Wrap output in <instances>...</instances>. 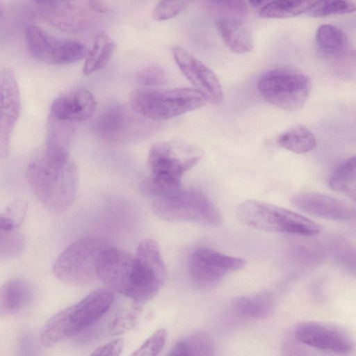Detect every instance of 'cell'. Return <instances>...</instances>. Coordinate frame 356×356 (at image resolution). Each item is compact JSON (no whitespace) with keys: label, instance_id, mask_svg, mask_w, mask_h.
Instances as JSON below:
<instances>
[{"label":"cell","instance_id":"obj_1","mask_svg":"<svg viewBox=\"0 0 356 356\" xmlns=\"http://www.w3.org/2000/svg\"><path fill=\"white\" fill-rule=\"evenodd\" d=\"M26 177L34 195L48 210L60 213L76 198L79 176L70 154H38L29 163Z\"/></svg>","mask_w":356,"mask_h":356},{"label":"cell","instance_id":"obj_2","mask_svg":"<svg viewBox=\"0 0 356 356\" xmlns=\"http://www.w3.org/2000/svg\"><path fill=\"white\" fill-rule=\"evenodd\" d=\"M202 156V149L187 142L174 140L154 144L149 152L150 173L140 186L142 193L156 198L178 191L182 175Z\"/></svg>","mask_w":356,"mask_h":356},{"label":"cell","instance_id":"obj_3","mask_svg":"<svg viewBox=\"0 0 356 356\" xmlns=\"http://www.w3.org/2000/svg\"><path fill=\"white\" fill-rule=\"evenodd\" d=\"M114 299L112 290L97 289L79 302L60 311L42 327L40 336L41 343L50 347L84 330L108 312Z\"/></svg>","mask_w":356,"mask_h":356},{"label":"cell","instance_id":"obj_4","mask_svg":"<svg viewBox=\"0 0 356 356\" xmlns=\"http://www.w3.org/2000/svg\"><path fill=\"white\" fill-rule=\"evenodd\" d=\"M206 98L196 89L138 88L129 95L130 106L138 115L150 120L170 119L197 109Z\"/></svg>","mask_w":356,"mask_h":356},{"label":"cell","instance_id":"obj_5","mask_svg":"<svg viewBox=\"0 0 356 356\" xmlns=\"http://www.w3.org/2000/svg\"><path fill=\"white\" fill-rule=\"evenodd\" d=\"M236 214L243 223L266 232L312 236L321 230L319 225L299 213L260 201L241 202Z\"/></svg>","mask_w":356,"mask_h":356},{"label":"cell","instance_id":"obj_6","mask_svg":"<svg viewBox=\"0 0 356 356\" xmlns=\"http://www.w3.org/2000/svg\"><path fill=\"white\" fill-rule=\"evenodd\" d=\"M109 246L98 236H88L68 245L57 257L53 271L55 276L72 286H88L97 279L96 266L100 253Z\"/></svg>","mask_w":356,"mask_h":356},{"label":"cell","instance_id":"obj_7","mask_svg":"<svg viewBox=\"0 0 356 356\" xmlns=\"http://www.w3.org/2000/svg\"><path fill=\"white\" fill-rule=\"evenodd\" d=\"M153 213L168 222H191L216 225L222 216L216 205L202 192L196 189H180L156 197L152 204Z\"/></svg>","mask_w":356,"mask_h":356},{"label":"cell","instance_id":"obj_8","mask_svg":"<svg viewBox=\"0 0 356 356\" xmlns=\"http://www.w3.org/2000/svg\"><path fill=\"white\" fill-rule=\"evenodd\" d=\"M312 88L311 79L293 68L280 67L262 75L257 88L262 97L275 106L289 111L301 108Z\"/></svg>","mask_w":356,"mask_h":356},{"label":"cell","instance_id":"obj_9","mask_svg":"<svg viewBox=\"0 0 356 356\" xmlns=\"http://www.w3.org/2000/svg\"><path fill=\"white\" fill-rule=\"evenodd\" d=\"M165 277V266L158 244L152 239H144L134 254L127 298L142 307L157 294Z\"/></svg>","mask_w":356,"mask_h":356},{"label":"cell","instance_id":"obj_10","mask_svg":"<svg viewBox=\"0 0 356 356\" xmlns=\"http://www.w3.org/2000/svg\"><path fill=\"white\" fill-rule=\"evenodd\" d=\"M40 10L43 18L53 26L76 33L88 29L107 7L101 0H57Z\"/></svg>","mask_w":356,"mask_h":356},{"label":"cell","instance_id":"obj_11","mask_svg":"<svg viewBox=\"0 0 356 356\" xmlns=\"http://www.w3.org/2000/svg\"><path fill=\"white\" fill-rule=\"evenodd\" d=\"M26 40L34 58L51 65L72 63L86 58L89 52L83 43L56 39L35 25L26 28Z\"/></svg>","mask_w":356,"mask_h":356},{"label":"cell","instance_id":"obj_12","mask_svg":"<svg viewBox=\"0 0 356 356\" xmlns=\"http://www.w3.org/2000/svg\"><path fill=\"white\" fill-rule=\"evenodd\" d=\"M132 108L123 105H112L104 109L95 122L96 132L109 141H123L151 130L152 124Z\"/></svg>","mask_w":356,"mask_h":356},{"label":"cell","instance_id":"obj_13","mask_svg":"<svg viewBox=\"0 0 356 356\" xmlns=\"http://www.w3.org/2000/svg\"><path fill=\"white\" fill-rule=\"evenodd\" d=\"M245 264L243 259L202 248L191 255L188 272L195 284L208 287L217 284L227 275L243 268Z\"/></svg>","mask_w":356,"mask_h":356},{"label":"cell","instance_id":"obj_14","mask_svg":"<svg viewBox=\"0 0 356 356\" xmlns=\"http://www.w3.org/2000/svg\"><path fill=\"white\" fill-rule=\"evenodd\" d=\"M172 54L180 71L207 101L215 104L223 101L219 79L208 66L179 45L172 47Z\"/></svg>","mask_w":356,"mask_h":356},{"label":"cell","instance_id":"obj_15","mask_svg":"<svg viewBox=\"0 0 356 356\" xmlns=\"http://www.w3.org/2000/svg\"><path fill=\"white\" fill-rule=\"evenodd\" d=\"M293 335L299 343L323 351L346 354L353 348L349 334L330 324L313 321L301 323L296 327Z\"/></svg>","mask_w":356,"mask_h":356},{"label":"cell","instance_id":"obj_16","mask_svg":"<svg viewBox=\"0 0 356 356\" xmlns=\"http://www.w3.org/2000/svg\"><path fill=\"white\" fill-rule=\"evenodd\" d=\"M134 261V254L108 247L97 259L96 272L98 280L109 289L127 297Z\"/></svg>","mask_w":356,"mask_h":356},{"label":"cell","instance_id":"obj_17","mask_svg":"<svg viewBox=\"0 0 356 356\" xmlns=\"http://www.w3.org/2000/svg\"><path fill=\"white\" fill-rule=\"evenodd\" d=\"M1 116L0 154L3 159L9 151L13 131L19 115L21 99L15 75L4 67L0 72Z\"/></svg>","mask_w":356,"mask_h":356},{"label":"cell","instance_id":"obj_18","mask_svg":"<svg viewBox=\"0 0 356 356\" xmlns=\"http://www.w3.org/2000/svg\"><path fill=\"white\" fill-rule=\"evenodd\" d=\"M292 204L310 215L332 220L348 222L356 218V209L334 197L314 192L293 195Z\"/></svg>","mask_w":356,"mask_h":356},{"label":"cell","instance_id":"obj_19","mask_svg":"<svg viewBox=\"0 0 356 356\" xmlns=\"http://www.w3.org/2000/svg\"><path fill=\"white\" fill-rule=\"evenodd\" d=\"M97 102L92 93L83 88L60 95L52 102L49 117L69 122H83L95 112Z\"/></svg>","mask_w":356,"mask_h":356},{"label":"cell","instance_id":"obj_20","mask_svg":"<svg viewBox=\"0 0 356 356\" xmlns=\"http://www.w3.org/2000/svg\"><path fill=\"white\" fill-rule=\"evenodd\" d=\"M216 27L224 44L233 52L247 54L254 47L251 31L241 20L233 17H221Z\"/></svg>","mask_w":356,"mask_h":356},{"label":"cell","instance_id":"obj_21","mask_svg":"<svg viewBox=\"0 0 356 356\" xmlns=\"http://www.w3.org/2000/svg\"><path fill=\"white\" fill-rule=\"evenodd\" d=\"M32 289L22 279L7 281L1 289L0 315L14 314L28 305L32 298Z\"/></svg>","mask_w":356,"mask_h":356},{"label":"cell","instance_id":"obj_22","mask_svg":"<svg viewBox=\"0 0 356 356\" xmlns=\"http://www.w3.org/2000/svg\"><path fill=\"white\" fill-rule=\"evenodd\" d=\"M232 305L234 311L241 316L250 318H262L268 316L273 311L275 299L269 291H261L238 297Z\"/></svg>","mask_w":356,"mask_h":356},{"label":"cell","instance_id":"obj_23","mask_svg":"<svg viewBox=\"0 0 356 356\" xmlns=\"http://www.w3.org/2000/svg\"><path fill=\"white\" fill-rule=\"evenodd\" d=\"M116 44L104 32L98 33L94 40L83 67L86 75L102 70L108 63L115 50Z\"/></svg>","mask_w":356,"mask_h":356},{"label":"cell","instance_id":"obj_24","mask_svg":"<svg viewBox=\"0 0 356 356\" xmlns=\"http://www.w3.org/2000/svg\"><path fill=\"white\" fill-rule=\"evenodd\" d=\"M214 344L211 336L204 331H198L178 341L169 351L168 355H201L214 354Z\"/></svg>","mask_w":356,"mask_h":356},{"label":"cell","instance_id":"obj_25","mask_svg":"<svg viewBox=\"0 0 356 356\" xmlns=\"http://www.w3.org/2000/svg\"><path fill=\"white\" fill-rule=\"evenodd\" d=\"M277 143L280 147L290 152L304 154L316 147V140L308 129L297 126L282 133L277 137Z\"/></svg>","mask_w":356,"mask_h":356},{"label":"cell","instance_id":"obj_26","mask_svg":"<svg viewBox=\"0 0 356 356\" xmlns=\"http://www.w3.org/2000/svg\"><path fill=\"white\" fill-rule=\"evenodd\" d=\"M316 0H273L259 10L264 18L283 19L307 12Z\"/></svg>","mask_w":356,"mask_h":356},{"label":"cell","instance_id":"obj_27","mask_svg":"<svg viewBox=\"0 0 356 356\" xmlns=\"http://www.w3.org/2000/svg\"><path fill=\"white\" fill-rule=\"evenodd\" d=\"M316 42L323 54L337 55L346 49L348 40L340 29L330 24H323L316 30Z\"/></svg>","mask_w":356,"mask_h":356},{"label":"cell","instance_id":"obj_28","mask_svg":"<svg viewBox=\"0 0 356 356\" xmlns=\"http://www.w3.org/2000/svg\"><path fill=\"white\" fill-rule=\"evenodd\" d=\"M356 11V0H316L307 10L311 17H327Z\"/></svg>","mask_w":356,"mask_h":356},{"label":"cell","instance_id":"obj_29","mask_svg":"<svg viewBox=\"0 0 356 356\" xmlns=\"http://www.w3.org/2000/svg\"><path fill=\"white\" fill-rule=\"evenodd\" d=\"M356 183V155L339 165L329 179V185L341 192L346 187Z\"/></svg>","mask_w":356,"mask_h":356},{"label":"cell","instance_id":"obj_30","mask_svg":"<svg viewBox=\"0 0 356 356\" xmlns=\"http://www.w3.org/2000/svg\"><path fill=\"white\" fill-rule=\"evenodd\" d=\"M24 239L17 229L0 230V257L1 259H12L24 250Z\"/></svg>","mask_w":356,"mask_h":356},{"label":"cell","instance_id":"obj_31","mask_svg":"<svg viewBox=\"0 0 356 356\" xmlns=\"http://www.w3.org/2000/svg\"><path fill=\"white\" fill-rule=\"evenodd\" d=\"M141 312V307L134 303L131 307L122 311L113 319L109 325L111 334H118L128 331L134 327Z\"/></svg>","mask_w":356,"mask_h":356},{"label":"cell","instance_id":"obj_32","mask_svg":"<svg viewBox=\"0 0 356 356\" xmlns=\"http://www.w3.org/2000/svg\"><path fill=\"white\" fill-rule=\"evenodd\" d=\"M193 0H161L153 10L152 17L156 21L172 19L184 11Z\"/></svg>","mask_w":356,"mask_h":356},{"label":"cell","instance_id":"obj_33","mask_svg":"<svg viewBox=\"0 0 356 356\" xmlns=\"http://www.w3.org/2000/svg\"><path fill=\"white\" fill-rule=\"evenodd\" d=\"M168 332L165 329L154 332L137 350L135 356H155L163 350L167 340Z\"/></svg>","mask_w":356,"mask_h":356},{"label":"cell","instance_id":"obj_34","mask_svg":"<svg viewBox=\"0 0 356 356\" xmlns=\"http://www.w3.org/2000/svg\"><path fill=\"white\" fill-rule=\"evenodd\" d=\"M137 79L142 85L149 87H156L165 85L168 77L165 71L160 67L151 65L141 70Z\"/></svg>","mask_w":356,"mask_h":356},{"label":"cell","instance_id":"obj_35","mask_svg":"<svg viewBox=\"0 0 356 356\" xmlns=\"http://www.w3.org/2000/svg\"><path fill=\"white\" fill-rule=\"evenodd\" d=\"M26 209L27 206L25 202L16 200L1 214L0 220L19 227L25 218Z\"/></svg>","mask_w":356,"mask_h":356},{"label":"cell","instance_id":"obj_36","mask_svg":"<svg viewBox=\"0 0 356 356\" xmlns=\"http://www.w3.org/2000/svg\"><path fill=\"white\" fill-rule=\"evenodd\" d=\"M209 4L235 15H242L247 10L245 0H204Z\"/></svg>","mask_w":356,"mask_h":356},{"label":"cell","instance_id":"obj_37","mask_svg":"<svg viewBox=\"0 0 356 356\" xmlns=\"http://www.w3.org/2000/svg\"><path fill=\"white\" fill-rule=\"evenodd\" d=\"M123 346L124 340L122 339H115L97 348L91 353V355L118 356L121 354Z\"/></svg>","mask_w":356,"mask_h":356},{"label":"cell","instance_id":"obj_38","mask_svg":"<svg viewBox=\"0 0 356 356\" xmlns=\"http://www.w3.org/2000/svg\"><path fill=\"white\" fill-rule=\"evenodd\" d=\"M249 3L254 7H263L273 0H248Z\"/></svg>","mask_w":356,"mask_h":356},{"label":"cell","instance_id":"obj_39","mask_svg":"<svg viewBox=\"0 0 356 356\" xmlns=\"http://www.w3.org/2000/svg\"><path fill=\"white\" fill-rule=\"evenodd\" d=\"M31 1H33L35 3H36L37 5H38L39 6L42 7V6L50 4L51 3H54L57 0H31Z\"/></svg>","mask_w":356,"mask_h":356}]
</instances>
